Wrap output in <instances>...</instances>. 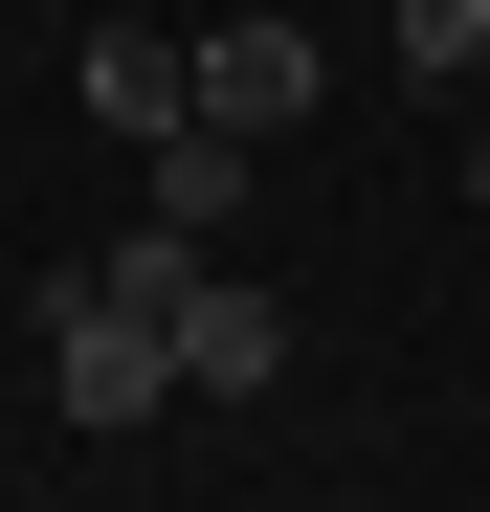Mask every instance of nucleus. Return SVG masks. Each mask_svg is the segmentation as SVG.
<instances>
[{"label": "nucleus", "instance_id": "39448f33", "mask_svg": "<svg viewBox=\"0 0 490 512\" xmlns=\"http://www.w3.org/2000/svg\"><path fill=\"white\" fill-rule=\"evenodd\" d=\"M401 67H490V0H401Z\"/></svg>", "mask_w": 490, "mask_h": 512}, {"label": "nucleus", "instance_id": "f257e3e1", "mask_svg": "<svg viewBox=\"0 0 490 512\" xmlns=\"http://www.w3.org/2000/svg\"><path fill=\"white\" fill-rule=\"evenodd\" d=\"M45 401H67V423H156V401H179V334H156V290L67 268V290H45Z\"/></svg>", "mask_w": 490, "mask_h": 512}, {"label": "nucleus", "instance_id": "423d86ee", "mask_svg": "<svg viewBox=\"0 0 490 512\" xmlns=\"http://www.w3.org/2000/svg\"><path fill=\"white\" fill-rule=\"evenodd\" d=\"M468 201H490V134H468Z\"/></svg>", "mask_w": 490, "mask_h": 512}, {"label": "nucleus", "instance_id": "20e7f679", "mask_svg": "<svg viewBox=\"0 0 490 512\" xmlns=\"http://www.w3.org/2000/svg\"><path fill=\"white\" fill-rule=\"evenodd\" d=\"M67 90H90V112H112V134L156 156V134L201 112V45H156V23H90V45H67Z\"/></svg>", "mask_w": 490, "mask_h": 512}, {"label": "nucleus", "instance_id": "f03ea898", "mask_svg": "<svg viewBox=\"0 0 490 512\" xmlns=\"http://www.w3.org/2000/svg\"><path fill=\"white\" fill-rule=\"evenodd\" d=\"M201 134H312V23H201Z\"/></svg>", "mask_w": 490, "mask_h": 512}, {"label": "nucleus", "instance_id": "7ed1b4c3", "mask_svg": "<svg viewBox=\"0 0 490 512\" xmlns=\"http://www.w3.org/2000/svg\"><path fill=\"white\" fill-rule=\"evenodd\" d=\"M268 379H290V312L245 290V268H201L179 290V401H268Z\"/></svg>", "mask_w": 490, "mask_h": 512}]
</instances>
